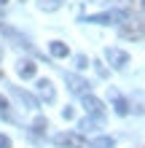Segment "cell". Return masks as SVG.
<instances>
[{
  "label": "cell",
  "mask_w": 145,
  "mask_h": 148,
  "mask_svg": "<svg viewBox=\"0 0 145 148\" xmlns=\"http://www.w3.org/2000/svg\"><path fill=\"white\" fill-rule=\"evenodd\" d=\"M118 32H121V38H126V40H142V22L140 19H129V14H126V19L121 22Z\"/></svg>",
  "instance_id": "1"
},
{
  "label": "cell",
  "mask_w": 145,
  "mask_h": 148,
  "mask_svg": "<svg viewBox=\"0 0 145 148\" xmlns=\"http://www.w3.org/2000/svg\"><path fill=\"white\" fill-rule=\"evenodd\" d=\"M54 143L62 145V148H91L86 137H81L78 132H62V135H54Z\"/></svg>",
  "instance_id": "2"
},
{
  "label": "cell",
  "mask_w": 145,
  "mask_h": 148,
  "mask_svg": "<svg viewBox=\"0 0 145 148\" xmlns=\"http://www.w3.org/2000/svg\"><path fill=\"white\" fill-rule=\"evenodd\" d=\"M65 81H67V86H70V92H75V94H89V81H83L81 75H75V73H67L65 75Z\"/></svg>",
  "instance_id": "3"
},
{
  "label": "cell",
  "mask_w": 145,
  "mask_h": 148,
  "mask_svg": "<svg viewBox=\"0 0 145 148\" xmlns=\"http://www.w3.org/2000/svg\"><path fill=\"white\" fill-rule=\"evenodd\" d=\"M105 57H108V62L113 65V67H118V70L129 65V54H126V51H121V49H108Z\"/></svg>",
  "instance_id": "4"
},
{
  "label": "cell",
  "mask_w": 145,
  "mask_h": 148,
  "mask_svg": "<svg viewBox=\"0 0 145 148\" xmlns=\"http://www.w3.org/2000/svg\"><path fill=\"white\" fill-rule=\"evenodd\" d=\"M83 108H86L89 116H97V119L105 116V105H102L97 97H91V94H83Z\"/></svg>",
  "instance_id": "5"
},
{
  "label": "cell",
  "mask_w": 145,
  "mask_h": 148,
  "mask_svg": "<svg viewBox=\"0 0 145 148\" xmlns=\"http://www.w3.org/2000/svg\"><path fill=\"white\" fill-rule=\"evenodd\" d=\"M16 73H19V78H35L38 65L32 62V59H22V62L16 65Z\"/></svg>",
  "instance_id": "6"
},
{
  "label": "cell",
  "mask_w": 145,
  "mask_h": 148,
  "mask_svg": "<svg viewBox=\"0 0 145 148\" xmlns=\"http://www.w3.org/2000/svg\"><path fill=\"white\" fill-rule=\"evenodd\" d=\"M38 92H40V97H43L46 102H54V97H57L54 84H51L48 78H40V81H38Z\"/></svg>",
  "instance_id": "7"
},
{
  "label": "cell",
  "mask_w": 145,
  "mask_h": 148,
  "mask_svg": "<svg viewBox=\"0 0 145 148\" xmlns=\"http://www.w3.org/2000/svg\"><path fill=\"white\" fill-rule=\"evenodd\" d=\"M48 51H51V54H54V57H59V59L70 54V49H67V46H65L62 40H51V43H48Z\"/></svg>",
  "instance_id": "8"
},
{
  "label": "cell",
  "mask_w": 145,
  "mask_h": 148,
  "mask_svg": "<svg viewBox=\"0 0 145 148\" xmlns=\"http://www.w3.org/2000/svg\"><path fill=\"white\" fill-rule=\"evenodd\" d=\"M110 94H113V100H116V113L118 116H126V113H129V102H126L124 97H118L116 92H110Z\"/></svg>",
  "instance_id": "9"
},
{
  "label": "cell",
  "mask_w": 145,
  "mask_h": 148,
  "mask_svg": "<svg viewBox=\"0 0 145 148\" xmlns=\"http://www.w3.org/2000/svg\"><path fill=\"white\" fill-rule=\"evenodd\" d=\"M89 145H91V148H113L116 140H113V137H97V140H91Z\"/></svg>",
  "instance_id": "10"
},
{
  "label": "cell",
  "mask_w": 145,
  "mask_h": 148,
  "mask_svg": "<svg viewBox=\"0 0 145 148\" xmlns=\"http://www.w3.org/2000/svg\"><path fill=\"white\" fill-rule=\"evenodd\" d=\"M65 0H40V11H57Z\"/></svg>",
  "instance_id": "11"
},
{
  "label": "cell",
  "mask_w": 145,
  "mask_h": 148,
  "mask_svg": "<svg viewBox=\"0 0 145 148\" xmlns=\"http://www.w3.org/2000/svg\"><path fill=\"white\" fill-rule=\"evenodd\" d=\"M46 129H48V121L43 119V116H40V119H35V121H32V132H46Z\"/></svg>",
  "instance_id": "12"
},
{
  "label": "cell",
  "mask_w": 145,
  "mask_h": 148,
  "mask_svg": "<svg viewBox=\"0 0 145 148\" xmlns=\"http://www.w3.org/2000/svg\"><path fill=\"white\" fill-rule=\"evenodd\" d=\"M0 116H3V119H8V121L14 119V116H11V108H8V100L3 97V94H0Z\"/></svg>",
  "instance_id": "13"
},
{
  "label": "cell",
  "mask_w": 145,
  "mask_h": 148,
  "mask_svg": "<svg viewBox=\"0 0 145 148\" xmlns=\"http://www.w3.org/2000/svg\"><path fill=\"white\" fill-rule=\"evenodd\" d=\"M16 94H19V100H22V102H27L30 108H38V100H35V97H30L27 92H22V89H16Z\"/></svg>",
  "instance_id": "14"
},
{
  "label": "cell",
  "mask_w": 145,
  "mask_h": 148,
  "mask_svg": "<svg viewBox=\"0 0 145 148\" xmlns=\"http://www.w3.org/2000/svg\"><path fill=\"white\" fill-rule=\"evenodd\" d=\"M0 148H11V137H5V135H0Z\"/></svg>",
  "instance_id": "15"
},
{
  "label": "cell",
  "mask_w": 145,
  "mask_h": 148,
  "mask_svg": "<svg viewBox=\"0 0 145 148\" xmlns=\"http://www.w3.org/2000/svg\"><path fill=\"white\" fill-rule=\"evenodd\" d=\"M81 129H94V121H91V119H83L81 121Z\"/></svg>",
  "instance_id": "16"
},
{
  "label": "cell",
  "mask_w": 145,
  "mask_h": 148,
  "mask_svg": "<svg viewBox=\"0 0 145 148\" xmlns=\"http://www.w3.org/2000/svg\"><path fill=\"white\" fill-rule=\"evenodd\" d=\"M94 65H97V73H99L102 78H105V75H108V67H105V65H102V62H94Z\"/></svg>",
  "instance_id": "17"
},
{
  "label": "cell",
  "mask_w": 145,
  "mask_h": 148,
  "mask_svg": "<svg viewBox=\"0 0 145 148\" xmlns=\"http://www.w3.org/2000/svg\"><path fill=\"white\" fill-rule=\"evenodd\" d=\"M62 119L70 121V119H73V108H65V110H62Z\"/></svg>",
  "instance_id": "18"
},
{
  "label": "cell",
  "mask_w": 145,
  "mask_h": 148,
  "mask_svg": "<svg viewBox=\"0 0 145 148\" xmlns=\"http://www.w3.org/2000/svg\"><path fill=\"white\" fill-rule=\"evenodd\" d=\"M75 62H78V67H86V65H89V59H86V57H78Z\"/></svg>",
  "instance_id": "19"
},
{
  "label": "cell",
  "mask_w": 145,
  "mask_h": 148,
  "mask_svg": "<svg viewBox=\"0 0 145 148\" xmlns=\"http://www.w3.org/2000/svg\"><path fill=\"white\" fill-rule=\"evenodd\" d=\"M5 3H8V0H0V5H5Z\"/></svg>",
  "instance_id": "20"
},
{
  "label": "cell",
  "mask_w": 145,
  "mask_h": 148,
  "mask_svg": "<svg viewBox=\"0 0 145 148\" xmlns=\"http://www.w3.org/2000/svg\"><path fill=\"white\" fill-rule=\"evenodd\" d=\"M22 3H24V0H22Z\"/></svg>",
  "instance_id": "21"
}]
</instances>
